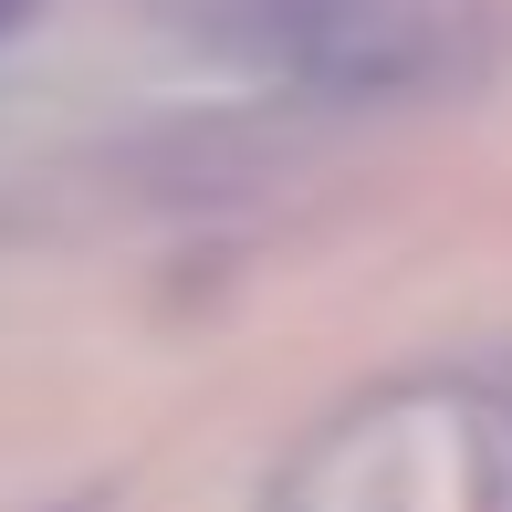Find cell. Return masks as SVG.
Returning <instances> with one entry per match:
<instances>
[{
    "label": "cell",
    "instance_id": "6da1fadb",
    "mask_svg": "<svg viewBox=\"0 0 512 512\" xmlns=\"http://www.w3.org/2000/svg\"><path fill=\"white\" fill-rule=\"evenodd\" d=\"M199 32L230 63L324 105L429 95L450 74V11L439 0H199Z\"/></svg>",
    "mask_w": 512,
    "mask_h": 512
},
{
    "label": "cell",
    "instance_id": "7a4b0ae2",
    "mask_svg": "<svg viewBox=\"0 0 512 512\" xmlns=\"http://www.w3.org/2000/svg\"><path fill=\"white\" fill-rule=\"evenodd\" d=\"M21 21H32V0H0V42H11V32H21Z\"/></svg>",
    "mask_w": 512,
    "mask_h": 512
}]
</instances>
